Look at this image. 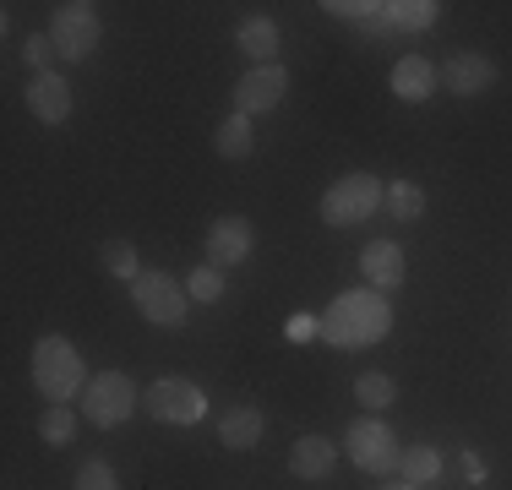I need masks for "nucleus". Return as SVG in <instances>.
<instances>
[{
	"label": "nucleus",
	"mask_w": 512,
	"mask_h": 490,
	"mask_svg": "<svg viewBox=\"0 0 512 490\" xmlns=\"http://www.w3.org/2000/svg\"><path fill=\"white\" fill-rule=\"evenodd\" d=\"M387 327H393V305L382 289H349L322 311V338L338 349H365V343L387 338Z\"/></svg>",
	"instance_id": "nucleus-1"
},
{
	"label": "nucleus",
	"mask_w": 512,
	"mask_h": 490,
	"mask_svg": "<svg viewBox=\"0 0 512 490\" xmlns=\"http://www.w3.org/2000/svg\"><path fill=\"white\" fill-rule=\"evenodd\" d=\"M88 382L93 376H88V365H82V354H77L71 338L50 333V338L33 343V387H39L50 403H71Z\"/></svg>",
	"instance_id": "nucleus-2"
},
{
	"label": "nucleus",
	"mask_w": 512,
	"mask_h": 490,
	"mask_svg": "<svg viewBox=\"0 0 512 490\" xmlns=\"http://www.w3.org/2000/svg\"><path fill=\"white\" fill-rule=\"evenodd\" d=\"M382 202H387V186L360 169V175H344V180H333V186H327L322 218H327L333 229H349V224H365V218H371Z\"/></svg>",
	"instance_id": "nucleus-3"
},
{
	"label": "nucleus",
	"mask_w": 512,
	"mask_h": 490,
	"mask_svg": "<svg viewBox=\"0 0 512 490\" xmlns=\"http://www.w3.org/2000/svg\"><path fill=\"white\" fill-rule=\"evenodd\" d=\"M131 409H137V382L126 371H99L82 387V420L99 425V431H115Z\"/></svg>",
	"instance_id": "nucleus-4"
},
{
	"label": "nucleus",
	"mask_w": 512,
	"mask_h": 490,
	"mask_svg": "<svg viewBox=\"0 0 512 490\" xmlns=\"http://www.w3.org/2000/svg\"><path fill=\"white\" fill-rule=\"evenodd\" d=\"M99 39H104V22H99V11H93L88 0L55 6V17H50V44H55L60 60H88L93 49H99Z\"/></svg>",
	"instance_id": "nucleus-5"
},
{
	"label": "nucleus",
	"mask_w": 512,
	"mask_h": 490,
	"mask_svg": "<svg viewBox=\"0 0 512 490\" xmlns=\"http://www.w3.org/2000/svg\"><path fill=\"white\" fill-rule=\"evenodd\" d=\"M344 447H349V458H355V469H365V474H393L398 458H404V447H398L393 431H387L382 414H365V420L349 425Z\"/></svg>",
	"instance_id": "nucleus-6"
},
{
	"label": "nucleus",
	"mask_w": 512,
	"mask_h": 490,
	"mask_svg": "<svg viewBox=\"0 0 512 490\" xmlns=\"http://www.w3.org/2000/svg\"><path fill=\"white\" fill-rule=\"evenodd\" d=\"M148 414L158 425H197L207 414V392L197 382H186V376H164V382L148 387Z\"/></svg>",
	"instance_id": "nucleus-7"
},
{
	"label": "nucleus",
	"mask_w": 512,
	"mask_h": 490,
	"mask_svg": "<svg viewBox=\"0 0 512 490\" xmlns=\"http://www.w3.org/2000/svg\"><path fill=\"white\" fill-rule=\"evenodd\" d=\"M131 300H137V311L148 316V322H158V327H180V322H186L191 294H186V284H175L169 273H142L137 284H131Z\"/></svg>",
	"instance_id": "nucleus-8"
},
{
	"label": "nucleus",
	"mask_w": 512,
	"mask_h": 490,
	"mask_svg": "<svg viewBox=\"0 0 512 490\" xmlns=\"http://www.w3.org/2000/svg\"><path fill=\"white\" fill-rule=\"evenodd\" d=\"M251 245H256L251 218L224 213V218H213V224H207V262H213V267H240L251 256Z\"/></svg>",
	"instance_id": "nucleus-9"
},
{
	"label": "nucleus",
	"mask_w": 512,
	"mask_h": 490,
	"mask_svg": "<svg viewBox=\"0 0 512 490\" xmlns=\"http://www.w3.org/2000/svg\"><path fill=\"white\" fill-rule=\"evenodd\" d=\"M284 88H289V71L278 66H251L246 77L235 82V115H267V109L284 98Z\"/></svg>",
	"instance_id": "nucleus-10"
},
{
	"label": "nucleus",
	"mask_w": 512,
	"mask_h": 490,
	"mask_svg": "<svg viewBox=\"0 0 512 490\" xmlns=\"http://www.w3.org/2000/svg\"><path fill=\"white\" fill-rule=\"evenodd\" d=\"M436 77H442L447 93L474 98V93H485V88L496 82V60L480 55V49H458V55H447V66L436 71Z\"/></svg>",
	"instance_id": "nucleus-11"
},
{
	"label": "nucleus",
	"mask_w": 512,
	"mask_h": 490,
	"mask_svg": "<svg viewBox=\"0 0 512 490\" xmlns=\"http://www.w3.org/2000/svg\"><path fill=\"white\" fill-rule=\"evenodd\" d=\"M28 109H33V120H44V126H60V120L71 115V82L60 77V71L33 77L28 82Z\"/></svg>",
	"instance_id": "nucleus-12"
},
{
	"label": "nucleus",
	"mask_w": 512,
	"mask_h": 490,
	"mask_svg": "<svg viewBox=\"0 0 512 490\" xmlns=\"http://www.w3.org/2000/svg\"><path fill=\"white\" fill-rule=\"evenodd\" d=\"M360 273H365V284L371 289H398L404 284V245H393V240H371L360 251Z\"/></svg>",
	"instance_id": "nucleus-13"
},
{
	"label": "nucleus",
	"mask_w": 512,
	"mask_h": 490,
	"mask_svg": "<svg viewBox=\"0 0 512 490\" xmlns=\"http://www.w3.org/2000/svg\"><path fill=\"white\" fill-rule=\"evenodd\" d=\"M262 431H267V420H262L256 403H235V409L218 420V441H224L229 452H251L256 441H262Z\"/></svg>",
	"instance_id": "nucleus-14"
},
{
	"label": "nucleus",
	"mask_w": 512,
	"mask_h": 490,
	"mask_svg": "<svg viewBox=\"0 0 512 490\" xmlns=\"http://www.w3.org/2000/svg\"><path fill=\"white\" fill-rule=\"evenodd\" d=\"M436 82H442V77H436V66L425 55H404L393 66V93L404 98V104H425V98L436 93Z\"/></svg>",
	"instance_id": "nucleus-15"
},
{
	"label": "nucleus",
	"mask_w": 512,
	"mask_h": 490,
	"mask_svg": "<svg viewBox=\"0 0 512 490\" xmlns=\"http://www.w3.org/2000/svg\"><path fill=\"white\" fill-rule=\"evenodd\" d=\"M338 463V447L327 436H300L295 452H289V469H295V480H327Z\"/></svg>",
	"instance_id": "nucleus-16"
},
{
	"label": "nucleus",
	"mask_w": 512,
	"mask_h": 490,
	"mask_svg": "<svg viewBox=\"0 0 512 490\" xmlns=\"http://www.w3.org/2000/svg\"><path fill=\"white\" fill-rule=\"evenodd\" d=\"M240 49L256 60V66H273V55H278V22L273 17H251V22H240Z\"/></svg>",
	"instance_id": "nucleus-17"
},
{
	"label": "nucleus",
	"mask_w": 512,
	"mask_h": 490,
	"mask_svg": "<svg viewBox=\"0 0 512 490\" xmlns=\"http://www.w3.org/2000/svg\"><path fill=\"white\" fill-rule=\"evenodd\" d=\"M398 474H404L409 485H431L436 474H442V452L425 447V441H420V447H404V458H398Z\"/></svg>",
	"instance_id": "nucleus-18"
},
{
	"label": "nucleus",
	"mask_w": 512,
	"mask_h": 490,
	"mask_svg": "<svg viewBox=\"0 0 512 490\" xmlns=\"http://www.w3.org/2000/svg\"><path fill=\"white\" fill-rule=\"evenodd\" d=\"M218 153L224 158H251V147H256V131H251V115H229L224 126H218Z\"/></svg>",
	"instance_id": "nucleus-19"
},
{
	"label": "nucleus",
	"mask_w": 512,
	"mask_h": 490,
	"mask_svg": "<svg viewBox=\"0 0 512 490\" xmlns=\"http://www.w3.org/2000/svg\"><path fill=\"white\" fill-rule=\"evenodd\" d=\"M436 11H442L436 0H393V6L382 11V17L393 22V28H409V33H420V28H431V22H436Z\"/></svg>",
	"instance_id": "nucleus-20"
},
{
	"label": "nucleus",
	"mask_w": 512,
	"mask_h": 490,
	"mask_svg": "<svg viewBox=\"0 0 512 490\" xmlns=\"http://www.w3.org/2000/svg\"><path fill=\"white\" fill-rule=\"evenodd\" d=\"M387 213H393L398 224H414V218L425 213V191L414 186V180H393V186H387Z\"/></svg>",
	"instance_id": "nucleus-21"
},
{
	"label": "nucleus",
	"mask_w": 512,
	"mask_h": 490,
	"mask_svg": "<svg viewBox=\"0 0 512 490\" xmlns=\"http://www.w3.org/2000/svg\"><path fill=\"white\" fill-rule=\"evenodd\" d=\"M39 436L50 441V447H66V441L77 436V414H71V403H50V409L39 414Z\"/></svg>",
	"instance_id": "nucleus-22"
},
{
	"label": "nucleus",
	"mask_w": 512,
	"mask_h": 490,
	"mask_svg": "<svg viewBox=\"0 0 512 490\" xmlns=\"http://www.w3.org/2000/svg\"><path fill=\"white\" fill-rule=\"evenodd\" d=\"M355 398H360V403H365V409H371V414H382L387 403L398 398V387H393V376H382V371H365L360 382H355Z\"/></svg>",
	"instance_id": "nucleus-23"
},
{
	"label": "nucleus",
	"mask_w": 512,
	"mask_h": 490,
	"mask_svg": "<svg viewBox=\"0 0 512 490\" xmlns=\"http://www.w3.org/2000/svg\"><path fill=\"white\" fill-rule=\"evenodd\" d=\"M104 267H109L115 278H131V284H137V278H142L137 245H131V240H109V245H104Z\"/></svg>",
	"instance_id": "nucleus-24"
},
{
	"label": "nucleus",
	"mask_w": 512,
	"mask_h": 490,
	"mask_svg": "<svg viewBox=\"0 0 512 490\" xmlns=\"http://www.w3.org/2000/svg\"><path fill=\"white\" fill-rule=\"evenodd\" d=\"M186 294H191V300H207V305H213V300H224V267L202 262L197 273L186 278Z\"/></svg>",
	"instance_id": "nucleus-25"
},
{
	"label": "nucleus",
	"mask_w": 512,
	"mask_h": 490,
	"mask_svg": "<svg viewBox=\"0 0 512 490\" xmlns=\"http://www.w3.org/2000/svg\"><path fill=\"white\" fill-rule=\"evenodd\" d=\"M71 490H120V480H115V469H109L104 458H88L77 469V480H71Z\"/></svg>",
	"instance_id": "nucleus-26"
},
{
	"label": "nucleus",
	"mask_w": 512,
	"mask_h": 490,
	"mask_svg": "<svg viewBox=\"0 0 512 490\" xmlns=\"http://www.w3.org/2000/svg\"><path fill=\"white\" fill-rule=\"evenodd\" d=\"M22 60H28V66L44 77V71H50V60H60V55H55V44H50V33H33V39L22 44Z\"/></svg>",
	"instance_id": "nucleus-27"
},
{
	"label": "nucleus",
	"mask_w": 512,
	"mask_h": 490,
	"mask_svg": "<svg viewBox=\"0 0 512 490\" xmlns=\"http://www.w3.org/2000/svg\"><path fill=\"white\" fill-rule=\"evenodd\" d=\"M316 333H322V316H295V322H289V338H295V343H306Z\"/></svg>",
	"instance_id": "nucleus-28"
},
{
	"label": "nucleus",
	"mask_w": 512,
	"mask_h": 490,
	"mask_svg": "<svg viewBox=\"0 0 512 490\" xmlns=\"http://www.w3.org/2000/svg\"><path fill=\"white\" fill-rule=\"evenodd\" d=\"M463 474H469V480L480 485V480H485V474H491V469H485V458H474V452H463Z\"/></svg>",
	"instance_id": "nucleus-29"
},
{
	"label": "nucleus",
	"mask_w": 512,
	"mask_h": 490,
	"mask_svg": "<svg viewBox=\"0 0 512 490\" xmlns=\"http://www.w3.org/2000/svg\"><path fill=\"white\" fill-rule=\"evenodd\" d=\"M382 490H420V485H409V480H393V485H382Z\"/></svg>",
	"instance_id": "nucleus-30"
}]
</instances>
